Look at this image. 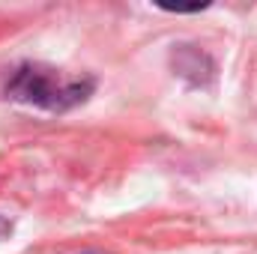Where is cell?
<instances>
[{"label": "cell", "mask_w": 257, "mask_h": 254, "mask_svg": "<svg viewBox=\"0 0 257 254\" xmlns=\"http://www.w3.org/2000/svg\"><path fill=\"white\" fill-rule=\"evenodd\" d=\"M96 81L90 75H72L54 66L24 63L6 81V96L45 111H69L90 99Z\"/></svg>", "instance_id": "1"}, {"label": "cell", "mask_w": 257, "mask_h": 254, "mask_svg": "<svg viewBox=\"0 0 257 254\" xmlns=\"http://www.w3.org/2000/svg\"><path fill=\"white\" fill-rule=\"evenodd\" d=\"M9 230H12V221H9V218H3V215H0V239H3V236H6V233H9Z\"/></svg>", "instance_id": "2"}, {"label": "cell", "mask_w": 257, "mask_h": 254, "mask_svg": "<svg viewBox=\"0 0 257 254\" xmlns=\"http://www.w3.org/2000/svg\"><path fill=\"white\" fill-rule=\"evenodd\" d=\"M84 254H102V251H84Z\"/></svg>", "instance_id": "3"}]
</instances>
